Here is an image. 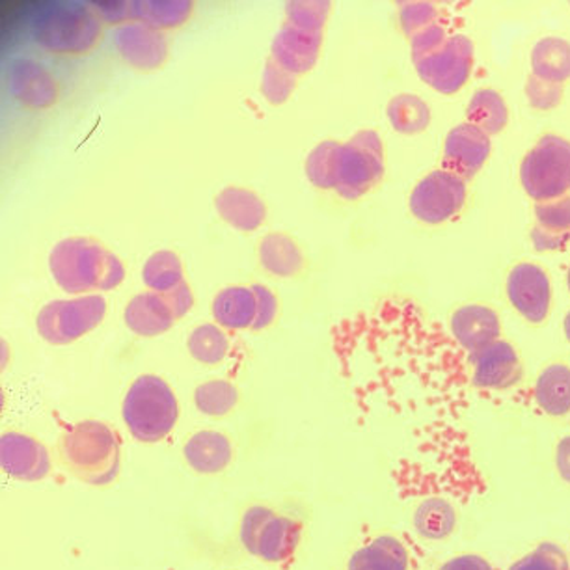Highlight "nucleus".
<instances>
[{
	"instance_id": "44",
	"label": "nucleus",
	"mask_w": 570,
	"mask_h": 570,
	"mask_svg": "<svg viewBox=\"0 0 570 570\" xmlns=\"http://www.w3.org/2000/svg\"><path fill=\"white\" fill-rule=\"evenodd\" d=\"M165 298L176 320L185 317L190 312V308H193V304H195V297H193V292H190L187 282L177 285L176 289H171L170 293H165Z\"/></svg>"
},
{
	"instance_id": "3",
	"label": "nucleus",
	"mask_w": 570,
	"mask_h": 570,
	"mask_svg": "<svg viewBox=\"0 0 570 570\" xmlns=\"http://www.w3.org/2000/svg\"><path fill=\"white\" fill-rule=\"evenodd\" d=\"M52 278L69 295L90 292H110L126 278L120 259L86 237L60 240L49 256Z\"/></svg>"
},
{
	"instance_id": "7",
	"label": "nucleus",
	"mask_w": 570,
	"mask_h": 570,
	"mask_svg": "<svg viewBox=\"0 0 570 570\" xmlns=\"http://www.w3.org/2000/svg\"><path fill=\"white\" fill-rule=\"evenodd\" d=\"M384 176V148L379 132L364 129L347 144H340L334 170V190L345 200L367 195Z\"/></svg>"
},
{
	"instance_id": "38",
	"label": "nucleus",
	"mask_w": 570,
	"mask_h": 570,
	"mask_svg": "<svg viewBox=\"0 0 570 570\" xmlns=\"http://www.w3.org/2000/svg\"><path fill=\"white\" fill-rule=\"evenodd\" d=\"M331 8V2H326V0L287 2V7H285L287 23L295 24L298 29L309 30V32H323Z\"/></svg>"
},
{
	"instance_id": "46",
	"label": "nucleus",
	"mask_w": 570,
	"mask_h": 570,
	"mask_svg": "<svg viewBox=\"0 0 570 570\" xmlns=\"http://www.w3.org/2000/svg\"><path fill=\"white\" fill-rule=\"evenodd\" d=\"M556 468H558L559 478L570 485V434L559 440L556 448Z\"/></svg>"
},
{
	"instance_id": "9",
	"label": "nucleus",
	"mask_w": 570,
	"mask_h": 570,
	"mask_svg": "<svg viewBox=\"0 0 570 570\" xmlns=\"http://www.w3.org/2000/svg\"><path fill=\"white\" fill-rule=\"evenodd\" d=\"M105 314L107 301L101 295H85L46 304L38 314L36 326L47 343L62 347L94 331Z\"/></svg>"
},
{
	"instance_id": "35",
	"label": "nucleus",
	"mask_w": 570,
	"mask_h": 570,
	"mask_svg": "<svg viewBox=\"0 0 570 570\" xmlns=\"http://www.w3.org/2000/svg\"><path fill=\"white\" fill-rule=\"evenodd\" d=\"M340 142L325 140L312 149L306 160V176L317 188L334 190V170H336V154Z\"/></svg>"
},
{
	"instance_id": "17",
	"label": "nucleus",
	"mask_w": 570,
	"mask_h": 570,
	"mask_svg": "<svg viewBox=\"0 0 570 570\" xmlns=\"http://www.w3.org/2000/svg\"><path fill=\"white\" fill-rule=\"evenodd\" d=\"M323 32H309L285 21L271 46V58L289 73H308L320 58Z\"/></svg>"
},
{
	"instance_id": "26",
	"label": "nucleus",
	"mask_w": 570,
	"mask_h": 570,
	"mask_svg": "<svg viewBox=\"0 0 570 570\" xmlns=\"http://www.w3.org/2000/svg\"><path fill=\"white\" fill-rule=\"evenodd\" d=\"M533 394L537 405L548 416L570 414V367L564 364L548 365L537 379Z\"/></svg>"
},
{
	"instance_id": "40",
	"label": "nucleus",
	"mask_w": 570,
	"mask_h": 570,
	"mask_svg": "<svg viewBox=\"0 0 570 570\" xmlns=\"http://www.w3.org/2000/svg\"><path fill=\"white\" fill-rule=\"evenodd\" d=\"M525 96H528V101H530L533 109H556L561 104V98H563V85L548 82V80L531 75L528 82H525Z\"/></svg>"
},
{
	"instance_id": "27",
	"label": "nucleus",
	"mask_w": 570,
	"mask_h": 570,
	"mask_svg": "<svg viewBox=\"0 0 570 570\" xmlns=\"http://www.w3.org/2000/svg\"><path fill=\"white\" fill-rule=\"evenodd\" d=\"M531 71L539 79L563 85L570 79V43L561 38L537 41L531 51Z\"/></svg>"
},
{
	"instance_id": "13",
	"label": "nucleus",
	"mask_w": 570,
	"mask_h": 570,
	"mask_svg": "<svg viewBox=\"0 0 570 570\" xmlns=\"http://www.w3.org/2000/svg\"><path fill=\"white\" fill-rule=\"evenodd\" d=\"M508 297L525 321L539 325L547 320L552 303L548 274L535 263H519L509 273Z\"/></svg>"
},
{
	"instance_id": "16",
	"label": "nucleus",
	"mask_w": 570,
	"mask_h": 570,
	"mask_svg": "<svg viewBox=\"0 0 570 570\" xmlns=\"http://www.w3.org/2000/svg\"><path fill=\"white\" fill-rule=\"evenodd\" d=\"M112 43L127 63L144 71L160 68L168 58V41L165 35L148 24H120L112 32Z\"/></svg>"
},
{
	"instance_id": "11",
	"label": "nucleus",
	"mask_w": 570,
	"mask_h": 570,
	"mask_svg": "<svg viewBox=\"0 0 570 570\" xmlns=\"http://www.w3.org/2000/svg\"><path fill=\"white\" fill-rule=\"evenodd\" d=\"M466 181L453 171H431L411 195V212L425 224H442L455 217L466 204Z\"/></svg>"
},
{
	"instance_id": "12",
	"label": "nucleus",
	"mask_w": 570,
	"mask_h": 570,
	"mask_svg": "<svg viewBox=\"0 0 570 570\" xmlns=\"http://www.w3.org/2000/svg\"><path fill=\"white\" fill-rule=\"evenodd\" d=\"M470 381L481 392H505L522 381V364L513 345L503 340L468 354Z\"/></svg>"
},
{
	"instance_id": "39",
	"label": "nucleus",
	"mask_w": 570,
	"mask_h": 570,
	"mask_svg": "<svg viewBox=\"0 0 570 570\" xmlns=\"http://www.w3.org/2000/svg\"><path fill=\"white\" fill-rule=\"evenodd\" d=\"M439 21L433 2H400V24L409 40Z\"/></svg>"
},
{
	"instance_id": "1",
	"label": "nucleus",
	"mask_w": 570,
	"mask_h": 570,
	"mask_svg": "<svg viewBox=\"0 0 570 570\" xmlns=\"http://www.w3.org/2000/svg\"><path fill=\"white\" fill-rule=\"evenodd\" d=\"M332 351L358 394L422 401L440 411L466 405L468 353L414 301L381 298L332 326Z\"/></svg>"
},
{
	"instance_id": "18",
	"label": "nucleus",
	"mask_w": 570,
	"mask_h": 570,
	"mask_svg": "<svg viewBox=\"0 0 570 570\" xmlns=\"http://www.w3.org/2000/svg\"><path fill=\"white\" fill-rule=\"evenodd\" d=\"M500 317L497 312L481 304H468L451 315V336L464 353H478L500 340Z\"/></svg>"
},
{
	"instance_id": "21",
	"label": "nucleus",
	"mask_w": 570,
	"mask_h": 570,
	"mask_svg": "<svg viewBox=\"0 0 570 570\" xmlns=\"http://www.w3.org/2000/svg\"><path fill=\"white\" fill-rule=\"evenodd\" d=\"M347 570H411V552L400 537L383 533L354 550Z\"/></svg>"
},
{
	"instance_id": "47",
	"label": "nucleus",
	"mask_w": 570,
	"mask_h": 570,
	"mask_svg": "<svg viewBox=\"0 0 570 570\" xmlns=\"http://www.w3.org/2000/svg\"><path fill=\"white\" fill-rule=\"evenodd\" d=\"M564 336H567V340L570 342V312L567 314V317H564Z\"/></svg>"
},
{
	"instance_id": "30",
	"label": "nucleus",
	"mask_w": 570,
	"mask_h": 570,
	"mask_svg": "<svg viewBox=\"0 0 570 570\" xmlns=\"http://www.w3.org/2000/svg\"><path fill=\"white\" fill-rule=\"evenodd\" d=\"M468 124L478 127L481 131L498 135L503 131L509 121L508 105L497 90L483 88L473 94L472 101L466 109Z\"/></svg>"
},
{
	"instance_id": "2",
	"label": "nucleus",
	"mask_w": 570,
	"mask_h": 570,
	"mask_svg": "<svg viewBox=\"0 0 570 570\" xmlns=\"http://www.w3.org/2000/svg\"><path fill=\"white\" fill-rule=\"evenodd\" d=\"M57 456L60 468L73 480L91 487L110 485L120 473V439L107 423H73L58 440Z\"/></svg>"
},
{
	"instance_id": "10",
	"label": "nucleus",
	"mask_w": 570,
	"mask_h": 570,
	"mask_svg": "<svg viewBox=\"0 0 570 570\" xmlns=\"http://www.w3.org/2000/svg\"><path fill=\"white\" fill-rule=\"evenodd\" d=\"M412 62L425 85L444 96H453L472 75V40L464 35H450L442 46L412 58Z\"/></svg>"
},
{
	"instance_id": "20",
	"label": "nucleus",
	"mask_w": 570,
	"mask_h": 570,
	"mask_svg": "<svg viewBox=\"0 0 570 570\" xmlns=\"http://www.w3.org/2000/svg\"><path fill=\"white\" fill-rule=\"evenodd\" d=\"M531 240L537 252L563 250L570 240V196L535 204Z\"/></svg>"
},
{
	"instance_id": "24",
	"label": "nucleus",
	"mask_w": 570,
	"mask_h": 570,
	"mask_svg": "<svg viewBox=\"0 0 570 570\" xmlns=\"http://www.w3.org/2000/svg\"><path fill=\"white\" fill-rule=\"evenodd\" d=\"M215 207L224 223L239 232H254L267 217V207L262 198L248 188H224L215 200Z\"/></svg>"
},
{
	"instance_id": "15",
	"label": "nucleus",
	"mask_w": 570,
	"mask_h": 570,
	"mask_svg": "<svg viewBox=\"0 0 570 570\" xmlns=\"http://www.w3.org/2000/svg\"><path fill=\"white\" fill-rule=\"evenodd\" d=\"M0 464L13 480L36 483L51 473L52 461L40 440L23 433H4L0 439Z\"/></svg>"
},
{
	"instance_id": "29",
	"label": "nucleus",
	"mask_w": 570,
	"mask_h": 570,
	"mask_svg": "<svg viewBox=\"0 0 570 570\" xmlns=\"http://www.w3.org/2000/svg\"><path fill=\"white\" fill-rule=\"evenodd\" d=\"M259 262L267 273L279 278H292L303 268V252L297 243L284 234H268L259 246Z\"/></svg>"
},
{
	"instance_id": "22",
	"label": "nucleus",
	"mask_w": 570,
	"mask_h": 570,
	"mask_svg": "<svg viewBox=\"0 0 570 570\" xmlns=\"http://www.w3.org/2000/svg\"><path fill=\"white\" fill-rule=\"evenodd\" d=\"M127 328L135 332L137 336L154 337L170 331L176 317L170 306L166 303L165 295L160 293H138L127 304L124 315Z\"/></svg>"
},
{
	"instance_id": "31",
	"label": "nucleus",
	"mask_w": 570,
	"mask_h": 570,
	"mask_svg": "<svg viewBox=\"0 0 570 570\" xmlns=\"http://www.w3.org/2000/svg\"><path fill=\"white\" fill-rule=\"evenodd\" d=\"M390 124L401 135H417L425 131L431 124L429 105L412 94H400L389 104L386 109Z\"/></svg>"
},
{
	"instance_id": "28",
	"label": "nucleus",
	"mask_w": 570,
	"mask_h": 570,
	"mask_svg": "<svg viewBox=\"0 0 570 570\" xmlns=\"http://www.w3.org/2000/svg\"><path fill=\"white\" fill-rule=\"evenodd\" d=\"M193 8L188 0H138L131 2V19L151 29H176L187 23Z\"/></svg>"
},
{
	"instance_id": "14",
	"label": "nucleus",
	"mask_w": 570,
	"mask_h": 570,
	"mask_svg": "<svg viewBox=\"0 0 570 570\" xmlns=\"http://www.w3.org/2000/svg\"><path fill=\"white\" fill-rule=\"evenodd\" d=\"M491 138L472 124L453 127L444 144L442 168L453 171L464 181H472L478 171L485 166L491 155Z\"/></svg>"
},
{
	"instance_id": "5",
	"label": "nucleus",
	"mask_w": 570,
	"mask_h": 570,
	"mask_svg": "<svg viewBox=\"0 0 570 570\" xmlns=\"http://www.w3.org/2000/svg\"><path fill=\"white\" fill-rule=\"evenodd\" d=\"M121 414L132 439L155 444L176 428L179 406L170 386L160 376L142 375L127 392Z\"/></svg>"
},
{
	"instance_id": "37",
	"label": "nucleus",
	"mask_w": 570,
	"mask_h": 570,
	"mask_svg": "<svg viewBox=\"0 0 570 570\" xmlns=\"http://www.w3.org/2000/svg\"><path fill=\"white\" fill-rule=\"evenodd\" d=\"M297 88V75L289 73L279 63L268 58L263 69L262 94L271 105H284Z\"/></svg>"
},
{
	"instance_id": "34",
	"label": "nucleus",
	"mask_w": 570,
	"mask_h": 570,
	"mask_svg": "<svg viewBox=\"0 0 570 570\" xmlns=\"http://www.w3.org/2000/svg\"><path fill=\"white\" fill-rule=\"evenodd\" d=\"M239 401V392L228 381H209L196 389L195 405L206 416H226L234 411Z\"/></svg>"
},
{
	"instance_id": "4",
	"label": "nucleus",
	"mask_w": 570,
	"mask_h": 570,
	"mask_svg": "<svg viewBox=\"0 0 570 570\" xmlns=\"http://www.w3.org/2000/svg\"><path fill=\"white\" fill-rule=\"evenodd\" d=\"M30 30L46 51L82 55L101 38V19L88 2H46L36 8Z\"/></svg>"
},
{
	"instance_id": "43",
	"label": "nucleus",
	"mask_w": 570,
	"mask_h": 570,
	"mask_svg": "<svg viewBox=\"0 0 570 570\" xmlns=\"http://www.w3.org/2000/svg\"><path fill=\"white\" fill-rule=\"evenodd\" d=\"M88 4H90L94 13H96L99 19L107 21V23L126 24L124 21L131 19V2H115V0L101 2V0H96V2H88Z\"/></svg>"
},
{
	"instance_id": "48",
	"label": "nucleus",
	"mask_w": 570,
	"mask_h": 570,
	"mask_svg": "<svg viewBox=\"0 0 570 570\" xmlns=\"http://www.w3.org/2000/svg\"><path fill=\"white\" fill-rule=\"evenodd\" d=\"M567 279H569V289H570V268H569V278H567Z\"/></svg>"
},
{
	"instance_id": "19",
	"label": "nucleus",
	"mask_w": 570,
	"mask_h": 570,
	"mask_svg": "<svg viewBox=\"0 0 570 570\" xmlns=\"http://www.w3.org/2000/svg\"><path fill=\"white\" fill-rule=\"evenodd\" d=\"M10 90L27 109H49L58 99V86L52 75L29 58H19L10 66Z\"/></svg>"
},
{
	"instance_id": "42",
	"label": "nucleus",
	"mask_w": 570,
	"mask_h": 570,
	"mask_svg": "<svg viewBox=\"0 0 570 570\" xmlns=\"http://www.w3.org/2000/svg\"><path fill=\"white\" fill-rule=\"evenodd\" d=\"M450 38L444 24L434 23L429 29L423 30L420 35L414 36L411 40L412 58L433 51L436 47L442 46Z\"/></svg>"
},
{
	"instance_id": "23",
	"label": "nucleus",
	"mask_w": 570,
	"mask_h": 570,
	"mask_svg": "<svg viewBox=\"0 0 570 570\" xmlns=\"http://www.w3.org/2000/svg\"><path fill=\"white\" fill-rule=\"evenodd\" d=\"M183 455L195 472L213 475L229 466L234 459V448L226 434L218 431H200L187 440Z\"/></svg>"
},
{
	"instance_id": "36",
	"label": "nucleus",
	"mask_w": 570,
	"mask_h": 570,
	"mask_svg": "<svg viewBox=\"0 0 570 570\" xmlns=\"http://www.w3.org/2000/svg\"><path fill=\"white\" fill-rule=\"evenodd\" d=\"M508 570H570V559L558 542L542 541Z\"/></svg>"
},
{
	"instance_id": "33",
	"label": "nucleus",
	"mask_w": 570,
	"mask_h": 570,
	"mask_svg": "<svg viewBox=\"0 0 570 570\" xmlns=\"http://www.w3.org/2000/svg\"><path fill=\"white\" fill-rule=\"evenodd\" d=\"M187 347L196 362L215 365L228 356L229 340L220 326L202 325L188 336Z\"/></svg>"
},
{
	"instance_id": "25",
	"label": "nucleus",
	"mask_w": 570,
	"mask_h": 570,
	"mask_svg": "<svg viewBox=\"0 0 570 570\" xmlns=\"http://www.w3.org/2000/svg\"><path fill=\"white\" fill-rule=\"evenodd\" d=\"M213 317L228 331L252 328L257 317V298L252 287H226L213 303Z\"/></svg>"
},
{
	"instance_id": "45",
	"label": "nucleus",
	"mask_w": 570,
	"mask_h": 570,
	"mask_svg": "<svg viewBox=\"0 0 570 570\" xmlns=\"http://www.w3.org/2000/svg\"><path fill=\"white\" fill-rule=\"evenodd\" d=\"M439 570H494V567L480 553H461L445 561Z\"/></svg>"
},
{
	"instance_id": "6",
	"label": "nucleus",
	"mask_w": 570,
	"mask_h": 570,
	"mask_svg": "<svg viewBox=\"0 0 570 570\" xmlns=\"http://www.w3.org/2000/svg\"><path fill=\"white\" fill-rule=\"evenodd\" d=\"M303 531L301 520L276 513L267 505H252L240 519L239 539L252 558L287 567L297 556Z\"/></svg>"
},
{
	"instance_id": "8",
	"label": "nucleus",
	"mask_w": 570,
	"mask_h": 570,
	"mask_svg": "<svg viewBox=\"0 0 570 570\" xmlns=\"http://www.w3.org/2000/svg\"><path fill=\"white\" fill-rule=\"evenodd\" d=\"M520 181L535 204L567 196L570 193L569 140L558 135L542 137L522 160Z\"/></svg>"
},
{
	"instance_id": "41",
	"label": "nucleus",
	"mask_w": 570,
	"mask_h": 570,
	"mask_svg": "<svg viewBox=\"0 0 570 570\" xmlns=\"http://www.w3.org/2000/svg\"><path fill=\"white\" fill-rule=\"evenodd\" d=\"M252 289L256 293L257 317L250 331L259 332L273 323L274 317H276V309H278V303H276L274 293L267 289L265 285H252Z\"/></svg>"
},
{
	"instance_id": "32",
	"label": "nucleus",
	"mask_w": 570,
	"mask_h": 570,
	"mask_svg": "<svg viewBox=\"0 0 570 570\" xmlns=\"http://www.w3.org/2000/svg\"><path fill=\"white\" fill-rule=\"evenodd\" d=\"M142 279L149 292L160 295L170 293L185 282L181 259L170 250L155 252L148 257V262L144 263Z\"/></svg>"
}]
</instances>
